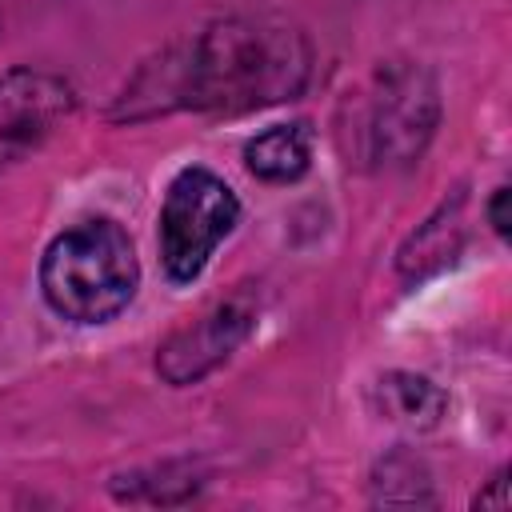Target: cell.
Wrapping results in <instances>:
<instances>
[{
    "instance_id": "obj_1",
    "label": "cell",
    "mask_w": 512,
    "mask_h": 512,
    "mask_svg": "<svg viewBox=\"0 0 512 512\" xmlns=\"http://www.w3.org/2000/svg\"><path fill=\"white\" fill-rule=\"evenodd\" d=\"M308 64V40L296 28L268 20H216L140 64L116 116L144 120L172 108L252 112L292 100L308 80Z\"/></svg>"
},
{
    "instance_id": "obj_2",
    "label": "cell",
    "mask_w": 512,
    "mask_h": 512,
    "mask_svg": "<svg viewBox=\"0 0 512 512\" xmlns=\"http://www.w3.org/2000/svg\"><path fill=\"white\" fill-rule=\"evenodd\" d=\"M140 288V260L128 232L92 216L52 236L40 260V292L48 308L72 324H108Z\"/></svg>"
},
{
    "instance_id": "obj_3",
    "label": "cell",
    "mask_w": 512,
    "mask_h": 512,
    "mask_svg": "<svg viewBox=\"0 0 512 512\" xmlns=\"http://www.w3.org/2000/svg\"><path fill=\"white\" fill-rule=\"evenodd\" d=\"M240 200L212 168H180L160 204V264L172 284H192L216 244L236 228Z\"/></svg>"
},
{
    "instance_id": "obj_4",
    "label": "cell",
    "mask_w": 512,
    "mask_h": 512,
    "mask_svg": "<svg viewBox=\"0 0 512 512\" xmlns=\"http://www.w3.org/2000/svg\"><path fill=\"white\" fill-rule=\"evenodd\" d=\"M436 84L424 68H396L384 76V88L372 108V148L384 164H408L424 152L436 128Z\"/></svg>"
},
{
    "instance_id": "obj_5",
    "label": "cell",
    "mask_w": 512,
    "mask_h": 512,
    "mask_svg": "<svg viewBox=\"0 0 512 512\" xmlns=\"http://www.w3.org/2000/svg\"><path fill=\"white\" fill-rule=\"evenodd\" d=\"M72 112V88L52 72L12 68L0 76V168L28 156Z\"/></svg>"
},
{
    "instance_id": "obj_6",
    "label": "cell",
    "mask_w": 512,
    "mask_h": 512,
    "mask_svg": "<svg viewBox=\"0 0 512 512\" xmlns=\"http://www.w3.org/2000/svg\"><path fill=\"white\" fill-rule=\"evenodd\" d=\"M256 312L244 300H224L212 312H204L200 320H192L188 328L172 332L164 340V348L156 352V372L168 384H196L200 376H208L216 364H224L244 336L252 332Z\"/></svg>"
},
{
    "instance_id": "obj_7",
    "label": "cell",
    "mask_w": 512,
    "mask_h": 512,
    "mask_svg": "<svg viewBox=\"0 0 512 512\" xmlns=\"http://www.w3.org/2000/svg\"><path fill=\"white\" fill-rule=\"evenodd\" d=\"M244 164L264 184H292L312 164V128L304 120L296 124H272L256 132L244 144Z\"/></svg>"
},
{
    "instance_id": "obj_8",
    "label": "cell",
    "mask_w": 512,
    "mask_h": 512,
    "mask_svg": "<svg viewBox=\"0 0 512 512\" xmlns=\"http://www.w3.org/2000/svg\"><path fill=\"white\" fill-rule=\"evenodd\" d=\"M372 396H376V412L392 424H404V428H436L444 408H448L444 392L428 376H416V372L380 376Z\"/></svg>"
},
{
    "instance_id": "obj_9",
    "label": "cell",
    "mask_w": 512,
    "mask_h": 512,
    "mask_svg": "<svg viewBox=\"0 0 512 512\" xmlns=\"http://www.w3.org/2000/svg\"><path fill=\"white\" fill-rule=\"evenodd\" d=\"M508 184H496L492 188V200H488V224L496 236H508Z\"/></svg>"
}]
</instances>
